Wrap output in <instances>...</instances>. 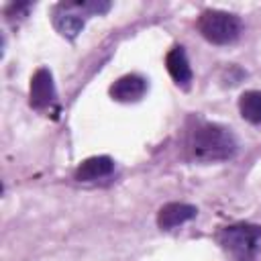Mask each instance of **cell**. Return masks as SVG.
Listing matches in <instances>:
<instances>
[{
  "label": "cell",
  "instance_id": "obj_1",
  "mask_svg": "<svg viewBox=\"0 0 261 261\" xmlns=\"http://www.w3.org/2000/svg\"><path fill=\"white\" fill-rule=\"evenodd\" d=\"M239 143L234 135L220 124H198L190 135V153L196 161H226L237 155Z\"/></svg>",
  "mask_w": 261,
  "mask_h": 261
},
{
  "label": "cell",
  "instance_id": "obj_2",
  "mask_svg": "<svg viewBox=\"0 0 261 261\" xmlns=\"http://www.w3.org/2000/svg\"><path fill=\"white\" fill-rule=\"evenodd\" d=\"M216 241L232 261H257L261 251V226L249 222L230 224L218 230Z\"/></svg>",
  "mask_w": 261,
  "mask_h": 261
},
{
  "label": "cell",
  "instance_id": "obj_3",
  "mask_svg": "<svg viewBox=\"0 0 261 261\" xmlns=\"http://www.w3.org/2000/svg\"><path fill=\"white\" fill-rule=\"evenodd\" d=\"M108 10L110 2H61L53 8V27L65 39H75L90 14H104Z\"/></svg>",
  "mask_w": 261,
  "mask_h": 261
},
{
  "label": "cell",
  "instance_id": "obj_4",
  "mask_svg": "<svg viewBox=\"0 0 261 261\" xmlns=\"http://www.w3.org/2000/svg\"><path fill=\"white\" fill-rule=\"evenodd\" d=\"M200 35L214 45H230L243 33V22L237 14L224 10H204L198 16Z\"/></svg>",
  "mask_w": 261,
  "mask_h": 261
},
{
  "label": "cell",
  "instance_id": "obj_5",
  "mask_svg": "<svg viewBox=\"0 0 261 261\" xmlns=\"http://www.w3.org/2000/svg\"><path fill=\"white\" fill-rule=\"evenodd\" d=\"M29 102L35 110H45L49 108L55 98H57V90L53 84V75L47 67H41L35 71V75L31 77V94H29Z\"/></svg>",
  "mask_w": 261,
  "mask_h": 261
},
{
  "label": "cell",
  "instance_id": "obj_6",
  "mask_svg": "<svg viewBox=\"0 0 261 261\" xmlns=\"http://www.w3.org/2000/svg\"><path fill=\"white\" fill-rule=\"evenodd\" d=\"M145 92H147V80L137 73L122 75L110 86V96L116 102H137L145 96Z\"/></svg>",
  "mask_w": 261,
  "mask_h": 261
},
{
  "label": "cell",
  "instance_id": "obj_7",
  "mask_svg": "<svg viewBox=\"0 0 261 261\" xmlns=\"http://www.w3.org/2000/svg\"><path fill=\"white\" fill-rule=\"evenodd\" d=\"M196 214H198V210L192 204L169 202V204H165V206L159 208V212H157V224L163 230H171V228L181 226L184 222L192 220Z\"/></svg>",
  "mask_w": 261,
  "mask_h": 261
},
{
  "label": "cell",
  "instance_id": "obj_8",
  "mask_svg": "<svg viewBox=\"0 0 261 261\" xmlns=\"http://www.w3.org/2000/svg\"><path fill=\"white\" fill-rule=\"evenodd\" d=\"M114 171V161L106 155H98V157H90L86 161H82L73 173V177L77 181H94V179H102L106 175H110Z\"/></svg>",
  "mask_w": 261,
  "mask_h": 261
},
{
  "label": "cell",
  "instance_id": "obj_9",
  "mask_svg": "<svg viewBox=\"0 0 261 261\" xmlns=\"http://www.w3.org/2000/svg\"><path fill=\"white\" fill-rule=\"evenodd\" d=\"M165 65H167V71L171 75V80L181 86V88H188L190 82H192V67H190V61H188V55L184 51V47H173L167 57H165Z\"/></svg>",
  "mask_w": 261,
  "mask_h": 261
},
{
  "label": "cell",
  "instance_id": "obj_10",
  "mask_svg": "<svg viewBox=\"0 0 261 261\" xmlns=\"http://www.w3.org/2000/svg\"><path fill=\"white\" fill-rule=\"evenodd\" d=\"M241 116L253 124H261V90H249L239 98Z\"/></svg>",
  "mask_w": 261,
  "mask_h": 261
}]
</instances>
